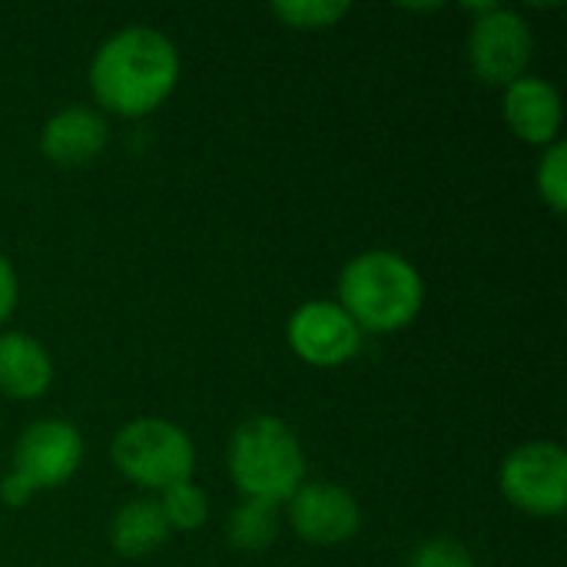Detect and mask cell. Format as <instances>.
<instances>
[{
  "label": "cell",
  "mask_w": 567,
  "mask_h": 567,
  "mask_svg": "<svg viewBox=\"0 0 567 567\" xmlns=\"http://www.w3.org/2000/svg\"><path fill=\"white\" fill-rule=\"evenodd\" d=\"M289 349L316 369H336L359 355L362 349V329L349 319V312L339 302L312 299L302 302L286 326Z\"/></svg>",
  "instance_id": "7"
},
{
  "label": "cell",
  "mask_w": 567,
  "mask_h": 567,
  "mask_svg": "<svg viewBox=\"0 0 567 567\" xmlns=\"http://www.w3.org/2000/svg\"><path fill=\"white\" fill-rule=\"evenodd\" d=\"M83 462V435L63 419H43L30 425L13 449V475L33 492L66 485Z\"/></svg>",
  "instance_id": "8"
},
{
  "label": "cell",
  "mask_w": 567,
  "mask_h": 567,
  "mask_svg": "<svg viewBox=\"0 0 567 567\" xmlns=\"http://www.w3.org/2000/svg\"><path fill=\"white\" fill-rule=\"evenodd\" d=\"M229 478L256 502L282 505L306 478V452L299 435L276 415L246 419L229 439Z\"/></svg>",
  "instance_id": "3"
},
{
  "label": "cell",
  "mask_w": 567,
  "mask_h": 567,
  "mask_svg": "<svg viewBox=\"0 0 567 567\" xmlns=\"http://www.w3.org/2000/svg\"><path fill=\"white\" fill-rule=\"evenodd\" d=\"M17 296H20V289H17V272H13L10 259L0 252V326L13 316Z\"/></svg>",
  "instance_id": "19"
},
{
  "label": "cell",
  "mask_w": 567,
  "mask_h": 567,
  "mask_svg": "<svg viewBox=\"0 0 567 567\" xmlns=\"http://www.w3.org/2000/svg\"><path fill=\"white\" fill-rule=\"evenodd\" d=\"M502 113L508 130L532 143V146H551L561 133V93L542 80V76H522L512 86H505Z\"/></svg>",
  "instance_id": "11"
},
{
  "label": "cell",
  "mask_w": 567,
  "mask_h": 567,
  "mask_svg": "<svg viewBox=\"0 0 567 567\" xmlns=\"http://www.w3.org/2000/svg\"><path fill=\"white\" fill-rule=\"evenodd\" d=\"M176 43L153 27H126L113 33L90 63V90L96 103L126 120L163 106L176 90Z\"/></svg>",
  "instance_id": "1"
},
{
  "label": "cell",
  "mask_w": 567,
  "mask_h": 567,
  "mask_svg": "<svg viewBox=\"0 0 567 567\" xmlns=\"http://www.w3.org/2000/svg\"><path fill=\"white\" fill-rule=\"evenodd\" d=\"M425 302L419 269L389 249L355 256L339 276V306L362 332H399Z\"/></svg>",
  "instance_id": "2"
},
{
  "label": "cell",
  "mask_w": 567,
  "mask_h": 567,
  "mask_svg": "<svg viewBox=\"0 0 567 567\" xmlns=\"http://www.w3.org/2000/svg\"><path fill=\"white\" fill-rule=\"evenodd\" d=\"M110 455L120 475L146 492H169L173 485L189 482L196 468L193 439L166 419L126 422L116 432Z\"/></svg>",
  "instance_id": "4"
},
{
  "label": "cell",
  "mask_w": 567,
  "mask_h": 567,
  "mask_svg": "<svg viewBox=\"0 0 567 567\" xmlns=\"http://www.w3.org/2000/svg\"><path fill=\"white\" fill-rule=\"evenodd\" d=\"M532 53H535V33L522 13L502 3H488V10L478 13V20L472 23L468 63L482 83L502 90L512 86L515 80L525 76Z\"/></svg>",
  "instance_id": "6"
},
{
  "label": "cell",
  "mask_w": 567,
  "mask_h": 567,
  "mask_svg": "<svg viewBox=\"0 0 567 567\" xmlns=\"http://www.w3.org/2000/svg\"><path fill=\"white\" fill-rule=\"evenodd\" d=\"M349 13V3L342 0H292V3H272V17L282 20L292 30H326L336 27Z\"/></svg>",
  "instance_id": "16"
},
{
  "label": "cell",
  "mask_w": 567,
  "mask_h": 567,
  "mask_svg": "<svg viewBox=\"0 0 567 567\" xmlns=\"http://www.w3.org/2000/svg\"><path fill=\"white\" fill-rule=\"evenodd\" d=\"M538 193L551 213L561 216L567 209V146L561 140L551 143L538 163Z\"/></svg>",
  "instance_id": "17"
},
{
  "label": "cell",
  "mask_w": 567,
  "mask_h": 567,
  "mask_svg": "<svg viewBox=\"0 0 567 567\" xmlns=\"http://www.w3.org/2000/svg\"><path fill=\"white\" fill-rule=\"evenodd\" d=\"M169 538V525L153 498L126 502L110 522V545L120 558H150Z\"/></svg>",
  "instance_id": "13"
},
{
  "label": "cell",
  "mask_w": 567,
  "mask_h": 567,
  "mask_svg": "<svg viewBox=\"0 0 567 567\" xmlns=\"http://www.w3.org/2000/svg\"><path fill=\"white\" fill-rule=\"evenodd\" d=\"M30 495H33V488H30L20 475H13V472L3 475V482H0V502H3V505L23 508V505L30 502Z\"/></svg>",
  "instance_id": "20"
},
{
  "label": "cell",
  "mask_w": 567,
  "mask_h": 567,
  "mask_svg": "<svg viewBox=\"0 0 567 567\" xmlns=\"http://www.w3.org/2000/svg\"><path fill=\"white\" fill-rule=\"evenodd\" d=\"M159 512L169 525V532H199L209 522V498L199 485L183 482L163 492Z\"/></svg>",
  "instance_id": "15"
},
{
  "label": "cell",
  "mask_w": 567,
  "mask_h": 567,
  "mask_svg": "<svg viewBox=\"0 0 567 567\" xmlns=\"http://www.w3.org/2000/svg\"><path fill=\"white\" fill-rule=\"evenodd\" d=\"M279 535V515L276 505L269 502H256V498H243V505H236V512L229 515V545L236 551H266Z\"/></svg>",
  "instance_id": "14"
},
{
  "label": "cell",
  "mask_w": 567,
  "mask_h": 567,
  "mask_svg": "<svg viewBox=\"0 0 567 567\" xmlns=\"http://www.w3.org/2000/svg\"><path fill=\"white\" fill-rule=\"evenodd\" d=\"M412 567H475V561H472L468 548H462L458 542L439 538V542H429L415 551Z\"/></svg>",
  "instance_id": "18"
},
{
  "label": "cell",
  "mask_w": 567,
  "mask_h": 567,
  "mask_svg": "<svg viewBox=\"0 0 567 567\" xmlns=\"http://www.w3.org/2000/svg\"><path fill=\"white\" fill-rule=\"evenodd\" d=\"M53 382V362L43 342L27 332L0 336V392L7 399H37Z\"/></svg>",
  "instance_id": "12"
},
{
  "label": "cell",
  "mask_w": 567,
  "mask_h": 567,
  "mask_svg": "<svg viewBox=\"0 0 567 567\" xmlns=\"http://www.w3.org/2000/svg\"><path fill=\"white\" fill-rule=\"evenodd\" d=\"M106 140H110V126L96 110L63 106L47 120L40 133V150L53 166L76 169V166H90L106 150Z\"/></svg>",
  "instance_id": "10"
},
{
  "label": "cell",
  "mask_w": 567,
  "mask_h": 567,
  "mask_svg": "<svg viewBox=\"0 0 567 567\" xmlns=\"http://www.w3.org/2000/svg\"><path fill=\"white\" fill-rule=\"evenodd\" d=\"M289 505L292 532L309 545H342L362 525V508L352 492L329 482H302Z\"/></svg>",
  "instance_id": "9"
},
{
  "label": "cell",
  "mask_w": 567,
  "mask_h": 567,
  "mask_svg": "<svg viewBox=\"0 0 567 567\" xmlns=\"http://www.w3.org/2000/svg\"><path fill=\"white\" fill-rule=\"evenodd\" d=\"M498 488L532 518H558L567 508V452L558 442L518 445L498 472Z\"/></svg>",
  "instance_id": "5"
}]
</instances>
